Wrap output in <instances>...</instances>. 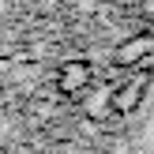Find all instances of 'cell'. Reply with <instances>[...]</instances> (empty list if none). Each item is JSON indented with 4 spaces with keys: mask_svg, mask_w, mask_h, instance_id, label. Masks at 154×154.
<instances>
[{
    "mask_svg": "<svg viewBox=\"0 0 154 154\" xmlns=\"http://www.w3.org/2000/svg\"><path fill=\"white\" fill-rule=\"evenodd\" d=\"M150 53H154V34H135V38H128L117 49V64L120 68H135V64H143Z\"/></svg>",
    "mask_w": 154,
    "mask_h": 154,
    "instance_id": "6da1fadb",
    "label": "cell"
},
{
    "mask_svg": "<svg viewBox=\"0 0 154 154\" xmlns=\"http://www.w3.org/2000/svg\"><path fill=\"white\" fill-rule=\"evenodd\" d=\"M90 87V68L83 60H72V64L60 68V90L64 94H79V90Z\"/></svg>",
    "mask_w": 154,
    "mask_h": 154,
    "instance_id": "7a4b0ae2",
    "label": "cell"
},
{
    "mask_svg": "<svg viewBox=\"0 0 154 154\" xmlns=\"http://www.w3.org/2000/svg\"><path fill=\"white\" fill-rule=\"evenodd\" d=\"M143 94H147V83L143 79H135V83H124V87L113 94V109L117 113H132L135 105L143 102Z\"/></svg>",
    "mask_w": 154,
    "mask_h": 154,
    "instance_id": "3957f363",
    "label": "cell"
},
{
    "mask_svg": "<svg viewBox=\"0 0 154 154\" xmlns=\"http://www.w3.org/2000/svg\"><path fill=\"white\" fill-rule=\"evenodd\" d=\"M139 139H143V154H154V105H150L147 120H143V128H139Z\"/></svg>",
    "mask_w": 154,
    "mask_h": 154,
    "instance_id": "277c9868",
    "label": "cell"
},
{
    "mask_svg": "<svg viewBox=\"0 0 154 154\" xmlns=\"http://www.w3.org/2000/svg\"><path fill=\"white\" fill-rule=\"evenodd\" d=\"M113 105V98L109 94H90V102H87V113L90 117H105V109Z\"/></svg>",
    "mask_w": 154,
    "mask_h": 154,
    "instance_id": "5b68a950",
    "label": "cell"
}]
</instances>
